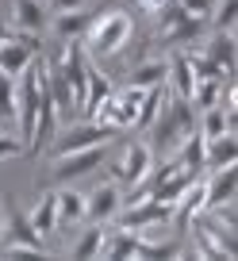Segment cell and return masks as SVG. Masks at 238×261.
<instances>
[{
    "instance_id": "10",
    "label": "cell",
    "mask_w": 238,
    "mask_h": 261,
    "mask_svg": "<svg viewBox=\"0 0 238 261\" xmlns=\"http://www.w3.org/2000/svg\"><path fill=\"white\" fill-rule=\"evenodd\" d=\"M119 207H123V196H119V185H100L96 192L85 196V219L92 223H108L119 215Z\"/></svg>"
},
{
    "instance_id": "6",
    "label": "cell",
    "mask_w": 238,
    "mask_h": 261,
    "mask_svg": "<svg viewBox=\"0 0 238 261\" xmlns=\"http://www.w3.org/2000/svg\"><path fill=\"white\" fill-rule=\"evenodd\" d=\"M150 169H154V150H150L146 142H135V146H127L123 154H119V162L112 165V177H115V185L139 188L142 180L150 177Z\"/></svg>"
},
{
    "instance_id": "9",
    "label": "cell",
    "mask_w": 238,
    "mask_h": 261,
    "mask_svg": "<svg viewBox=\"0 0 238 261\" xmlns=\"http://www.w3.org/2000/svg\"><path fill=\"white\" fill-rule=\"evenodd\" d=\"M238 196V169L234 165H223V169H211V180H204V212L227 204Z\"/></svg>"
},
{
    "instance_id": "23",
    "label": "cell",
    "mask_w": 238,
    "mask_h": 261,
    "mask_svg": "<svg viewBox=\"0 0 238 261\" xmlns=\"http://www.w3.org/2000/svg\"><path fill=\"white\" fill-rule=\"evenodd\" d=\"M189 65H192V73H196V77H223L219 65H215L207 54H196V50L189 54Z\"/></svg>"
},
{
    "instance_id": "26",
    "label": "cell",
    "mask_w": 238,
    "mask_h": 261,
    "mask_svg": "<svg viewBox=\"0 0 238 261\" xmlns=\"http://www.w3.org/2000/svg\"><path fill=\"white\" fill-rule=\"evenodd\" d=\"M85 0H50V12H73V8H81Z\"/></svg>"
},
{
    "instance_id": "11",
    "label": "cell",
    "mask_w": 238,
    "mask_h": 261,
    "mask_svg": "<svg viewBox=\"0 0 238 261\" xmlns=\"http://www.w3.org/2000/svg\"><path fill=\"white\" fill-rule=\"evenodd\" d=\"M238 162V139L234 130L219 135V139H204V169H223V165Z\"/></svg>"
},
{
    "instance_id": "7",
    "label": "cell",
    "mask_w": 238,
    "mask_h": 261,
    "mask_svg": "<svg viewBox=\"0 0 238 261\" xmlns=\"http://www.w3.org/2000/svg\"><path fill=\"white\" fill-rule=\"evenodd\" d=\"M104 146L108 142H96V146H85V150H69V154L54 158V177L58 180H77V177H89L100 162H104Z\"/></svg>"
},
{
    "instance_id": "13",
    "label": "cell",
    "mask_w": 238,
    "mask_h": 261,
    "mask_svg": "<svg viewBox=\"0 0 238 261\" xmlns=\"http://www.w3.org/2000/svg\"><path fill=\"white\" fill-rule=\"evenodd\" d=\"M165 85H173V96H181L189 100L192 89H196V73H192V65H189V54H173L169 58V77H165Z\"/></svg>"
},
{
    "instance_id": "25",
    "label": "cell",
    "mask_w": 238,
    "mask_h": 261,
    "mask_svg": "<svg viewBox=\"0 0 238 261\" xmlns=\"http://www.w3.org/2000/svg\"><path fill=\"white\" fill-rule=\"evenodd\" d=\"M177 4H181L189 16H196V19H207V16H211V8H215L211 0H177Z\"/></svg>"
},
{
    "instance_id": "29",
    "label": "cell",
    "mask_w": 238,
    "mask_h": 261,
    "mask_svg": "<svg viewBox=\"0 0 238 261\" xmlns=\"http://www.w3.org/2000/svg\"><path fill=\"white\" fill-rule=\"evenodd\" d=\"M4 31H8V27H0V35H4Z\"/></svg>"
},
{
    "instance_id": "2",
    "label": "cell",
    "mask_w": 238,
    "mask_h": 261,
    "mask_svg": "<svg viewBox=\"0 0 238 261\" xmlns=\"http://www.w3.org/2000/svg\"><path fill=\"white\" fill-rule=\"evenodd\" d=\"M135 23L127 12H104V16H92L89 27H85V42H89V54L112 58L131 42Z\"/></svg>"
},
{
    "instance_id": "14",
    "label": "cell",
    "mask_w": 238,
    "mask_h": 261,
    "mask_svg": "<svg viewBox=\"0 0 238 261\" xmlns=\"http://www.w3.org/2000/svg\"><path fill=\"white\" fill-rule=\"evenodd\" d=\"M27 223H31L42 238L54 234V230H58V192H46V196H42L39 204H35V212L27 215Z\"/></svg>"
},
{
    "instance_id": "22",
    "label": "cell",
    "mask_w": 238,
    "mask_h": 261,
    "mask_svg": "<svg viewBox=\"0 0 238 261\" xmlns=\"http://www.w3.org/2000/svg\"><path fill=\"white\" fill-rule=\"evenodd\" d=\"M215 31H234V19H238V0H219V4H215Z\"/></svg>"
},
{
    "instance_id": "24",
    "label": "cell",
    "mask_w": 238,
    "mask_h": 261,
    "mask_svg": "<svg viewBox=\"0 0 238 261\" xmlns=\"http://www.w3.org/2000/svg\"><path fill=\"white\" fill-rule=\"evenodd\" d=\"M23 139H19V135H8V130H0V162H4V158H19L23 154Z\"/></svg>"
},
{
    "instance_id": "5",
    "label": "cell",
    "mask_w": 238,
    "mask_h": 261,
    "mask_svg": "<svg viewBox=\"0 0 238 261\" xmlns=\"http://www.w3.org/2000/svg\"><path fill=\"white\" fill-rule=\"evenodd\" d=\"M196 223V219H192ZM196 253L200 257H238V234L234 227H227V223L215 215V219L207 223H196Z\"/></svg>"
},
{
    "instance_id": "15",
    "label": "cell",
    "mask_w": 238,
    "mask_h": 261,
    "mask_svg": "<svg viewBox=\"0 0 238 261\" xmlns=\"http://www.w3.org/2000/svg\"><path fill=\"white\" fill-rule=\"evenodd\" d=\"M46 19H50V12H46L42 0H16V23H19V31L39 35L42 27H46Z\"/></svg>"
},
{
    "instance_id": "3",
    "label": "cell",
    "mask_w": 238,
    "mask_h": 261,
    "mask_svg": "<svg viewBox=\"0 0 238 261\" xmlns=\"http://www.w3.org/2000/svg\"><path fill=\"white\" fill-rule=\"evenodd\" d=\"M42 253H46L42 234L23 215L12 212V219L4 223V234H0V257H42Z\"/></svg>"
},
{
    "instance_id": "8",
    "label": "cell",
    "mask_w": 238,
    "mask_h": 261,
    "mask_svg": "<svg viewBox=\"0 0 238 261\" xmlns=\"http://www.w3.org/2000/svg\"><path fill=\"white\" fill-rule=\"evenodd\" d=\"M108 139H112V130L89 119V123H77V127L54 135V139H50V142H54V146H50V154L62 158V154H69V150H85V146H96V142H108Z\"/></svg>"
},
{
    "instance_id": "27",
    "label": "cell",
    "mask_w": 238,
    "mask_h": 261,
    "mask_svg": "<svg viewBox=\"0 0 238 261\" xmlns=\"http://www.w3.org/2000/svg\"><path fill=\"white\" fill-rule=\"evenodd\" d=\"M139 4H142V8H146V12H157V8H162V4H165V0H139Z\"/></svg>"
},
{
    "instance_id": "16",
    "label": "cell",
    "mask_w": 238,
    "mask_h": 261,
    "mask_svg": "<svg viewBox=\"0 0 238 261\" xmlns=\"http://www.w3.org/2000/svg\"><path fill=\"white\" fill-rule=\"evenodd\" d=\"M81 219H85V192H77V188L58 192V230L69 227V223H81Z\"/></svg>"
},
{
    "instance_id": "17",
    "label": "cell",
    "mask_w": 238,
    "mask_h": 261,
    "mask_svg": "<svg viewBox=\"0 0 238 261\" xmlns=\"http://www.w3.org/2000/svg\"><path fill=\"white\" fill-rule=\"evenodd\" d=\"M169 77V62L165 58H154V62H142L131 69V85L135 89H154V85H165Z\"/></svg>"
},
{
    "instance_id": "21",
    "label": "cell",
    "mask_w": 238,
    "mask_h": 261,
    "mask_svg": "<svg viewBox=\"0 0 238 261\" xmlns=\"http://www.w3.org/2000/svg\"><path fill=\"white\" fill-rule=\"evenodd\" d=\"M100 242H104V223H96V227L73 246V257H100Z\"/></svg>"
},
{
    "instance_id": "19",
    "label": "cell",
    "mask_w": 238,
    "mask_h": 261,
    "mask_svg": "<svg viewBox=\"0 0 238 261\" xmlns=\"http://www.w3.org/2000/svg\"><path fill=\"white\" fill-rule=\"evenodd\" d=\"M200 23H204V19L181 12V19H177L173 27H165L162 35H165V42H169V46H181V42H189V39H196V35H200Z\"/></svg>"
},
{
    "instance_id": "18",
    "label": "cell",
    "mask_w": 238,
    "mask_h": 261,
    "mask_svg": "<svg viewBox=\"0 0 238 261\" xmlns=\"http://www.w3.org/2000/svg\"><path fill=\"white\" fill-rule=\"evenodd\" d=\"M54 31L62 35V39H81L85 35V27H89V12H81V8H73V12H54Z\"/></svg>"
},
{
    "instance_id": "20",
    "label": "cell",
    "mask_w": 238,
    "mask_h": 261,
    "mask_svg": "<svg viewBox=\"0 0 238 261\" xmlns=\"http://www.w3.org/2000/svg\"><path fill=\"white\" fill-rule=\"evenodd\" d=\"M16 77H8V73H0V119H8V123H16Z\"/></svg>"
},
{
    "instance_id": "12",
    "label": "cell",
    "mask_w": 238,
    "mask_h": 261,
    "mask_svg": "<svg viewBox=\"0 0 238 261\" xmlns=\"http://www.w3.org/2000/svg\"><path fill=\"white\" fill-rule=\"evenodd\" d=\"M234 50H238V42H234V31H215V39L207 42V50L204 54L211 58L215 65H219L227 77H234V69H238V62H234Z\"/></svg>"
},
{
    "instance_id": "4",
    "label": "cell",
    "mask_w": 238,
    "mask_h": 261,
    "mask_svg": "<svg viewBox=\"0 0 238 261\" xmlns=\"http://www.w3.org/2000/svg\"><path fill=\"white\" fill-rule=\"evenodd\" d=\"M39 58V35L31 31H4L0 35V73L8 77H19L27 65Z\"/></svg>"
},
{
    "instance_id": "1",
    "label": "cell",
    "mask_w": 238,
    "mask_h": 261,
    "mask_svg": "<svg viewBox=\"0 0 238 261\" xmlns=\"http://www.w3.org/2000/svg\"><path fill=\"white\" fill-rule=\"evenodd\" d=\"M150 127H154V142L162 150H181V142L196 130L192 100H181V96H173V92H165V100H162V108H157Z\"/></svg>"
},
{
    "instance_id": "28",
    "label": "cell",
    "mask_w": 238,
    "mask_h": 261,
    "mask_svg": "<svg viewBox=\"0 0 238 261\" xmlns=\"http://www.w3.org/2000/svg\"><path fill=\"white\" fill-rule=\"evenodd\" d=\"M4 223H8V215H4V212H0V234H4Z\"/></svg>"
}]
</instances>
